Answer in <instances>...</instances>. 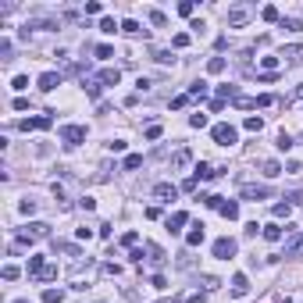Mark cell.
Segmentation results:
<instances>
[{
  "label": "cell",
  "instance_id": "cell-1",
  "mask_svg": "<svg viewBox=\"0 0 303 303\" xmlns=\"http://www.w3.org/2000/svg\"><path fill=\"white\" fill-rule=\"evenodd\" d=\"M61 139H65L68 150H75V146L86 139V125H61Z\"/></svg>",
  "mask_w": 303,
  "mask_h": 303
},
{
  "label": "cell",
  "instance_id": "cell-2",
  "mask_svg": "<svg viewBox=\"0 0 303 303\" xmlns=\"http://www.w3.org/2000/svg\"><path fill=\"white\" fill-rule=\"evenodd\" d=\"M210 253H214L218 261H229V257H236V239H229V236L214 239V246H210Z\"/></svg>",
  "mask_w": 303,
  "mask_h": 303
},
{
  "label": "cell",
  "instance_id": "cell-3",
  "mask_svg": "<svg viewBox=\"0 0 303 303\" xmlns=\"http://www.w3.org/2000/svg\"><path fill=\"white\" fill-rule=\"evenodd\" d=\"M236 139H239L236 125H229V121H221V125H214V143H221V146H232Z\"/></svg>",
  "mask_w": 303,
  "mask_h": 303
},
{
  "label": "cell",
  "instance_id": "cell-4",
  "mask_svg": "<svg viewBox=\"0 0 303 303\" xmlns=\"http://www.w3.org/2000/svg\"><path fill=\"white\" fill-rule=\"evenodd\" d=\"M43 236H50V225H47V221H33V225L22 232V242H33V239H43Z\"/></svg>",
  "mask_w": 303,
  "mask_h": 303
},
{
  "label": "cell",
  "instance_id": "cell-5",
  "mask_svg": "<svg viewBox=\"0 0 303 303\" xmlns=\"http://www.w3.org/2000/svg\"><path fill=\"white\" fill-rule=\"evenodd\" d=\"M154 196H157L161 203H171L175 196H178V186H171V182H157V186H154Z\"/></svg>",
  "mask_w": 303,
  "mask_h": 303
},
{
  "label": "cell",
  "instance_id": "cell-6",
  "mask_svg": "<svg viewBox=\"0 0 303 303\" xmlns=\"http://www.w3.org/2000/svg\"><path fill=\"white\" fill-rule=\"evenodd\" d=\"M278 57L285 61V65H303V47H300V43H293V47H282Z\"/></svg>",
  "mask_w": 303,
  "mask_h": 303
},
{
  "label": "cell",
  "instance_id": "cell-7",
  "mask_svg": "<svg viewBox=\"0 0 303 303\" xmlns=\"http://www.w3.org/2000/svg\"><path fill=\"white\" fill-rule=\"evenodd\" d=\"M50 125H54V118H50V114H39V118H25V121H18V129H25V132H29V129H50Z\"/></svg>",
  "mask_w": 303,
  "mask_h": 303
},
{
  "label": "cell",
  "instance_id": "cell-8",
  "mask_svg": "<svg viewBox=\"0 0 303 303\" xmlns=\"http://www.w3.org/2000/svg\"><path fill=\"white\" fill-rule=\"evenodd\" d=\"M268 196H271L268 186H253V182H250V186H242V200H268Z\"/></svg>",
  "mask_w": 303,
  "mask_h": 303
},
{
  "label": "cell",
  "instance_id": "cell-9",
  "mask_svg": "<svg viewBox=\"0 0 303 303\" xmlns=\"http://www.w3.org/2000/svg\"><path fill=\"white\" fill-rule=\"evenodd\" d=\"M61 86V75L57 71H43L39 75V89H43V93H50V89H57Z\"/></svg>",
  "mask_w": 303,
  "mask_h": 303
},
{
  "label": "cell",
  "instance_id": "cell-10",
  "mask_svg": "<svg viewBox=\"0 0 303 303\" xmlns=\"http://www.w3.org/2000/svg\"><path fill=\"white\" fill-rule=\"evenodd\" d=\"M232 293H236V296H246V293H250V278L242 275V271H239V275H232Z\"/></svg>",
  "mask_w": 303,
  "mask_h": 303
},
{
  "label": "cell",
  "instance_id": "cell-11",
  "mask_svg": "<svg viewBox=\"0 0 303 303\" xmlns=\"http://www.w3.org/2000/svg\"><path fill=\"white\" fill-rule=\"evenodd\" d=\"M182 225H189V214L186 210H175V214L168 218V232H182Z\"/></svg>",
  "mask_w": 303,
  "mask_h": 303
},
{
  "label": "cell",
  "instance_id": "cell-12",
  "mask_svg": "<svg viewBox=\"0 0 303 303\" xmlns=\"http://www.w3.org/2000/svg\"><path fill=\"white\" fill-rule=\"evenodd\" d=\"M97 79H100L103 86H118V82H121V71H118V68H103Z\"/></svg>",
  "mask_w": 303,
  "mask_h": 303
},
{
  "label": "cell",
  "instance_id": "cell-13",
  "mask_svg": "<svg viewBox=\"0 0 303 303\" xmlns=\"http://www.w3.org/2000/svg\"><path fill=\"white\" fill-rule=\"evenodd\" d=\"M33 278H36V282H54V278H57V268H54V264H43Z\"/></svg>",
  "mask_w": 303,
  "mask_h": 303
},
{
  "label": "cell",
  "instance_id": "cell-14",
  "mask_svg": "<svg viewBox=\"0 0 303 303\" xmlns=\"http://www.w3.org/2000/svg\"><path fill=\"white\" fill-rule=\"evenodd\" d=\"M82 89H86V93L93 97V100H100V89H103V82H100V79H82Z\"/></svg>",
  "mask_w": 303,
  "mask_h": 303
},
{
  "label": "cell",
  "instance_id": "cell-15",
  "mask_svg": "<svg viewBox=\"0 0 303 303\" xmlns=\"http://www.w3.org/2000/svg\"><path fill=\"white\" fill-rule=\"evenodd\" d=\"M300 253H303V236H293L285 242V257H300Z\"/></svg>",
  "mask_w": 303,
  "mask_h": 303
},
{
  "label": "cell",
  "instance_id": "cell-16",
  "mask_svg": "<svg viewBox=\"0 0 303 303\" xmlns=\"http://www.w3.org/2000/svg\"><path fill=\"white\" fill-rule=\"evenodd\" d=\"M146 253H150V264H157V268L168 261V257H164V250H161V246H154V242H146Z\"/></svg>",
  "mask_w": 303,
  "mask_h": 303
},
{
  "label": "cell",
  "instance_id": "cell-17",
  "mask_svg": "<svg viewBox=\"0 0 303 303\" xmlns=\"http://www.w3.org/2000/svg\"><path fill=\"white\" fill-rule=\"evenodd\" d=\"M200 242H203V225H196L186 232V246H200Z\"/></svg>",
  "mask_w": 303,
  "mask_h": 303
},
{
  "label": "cell",
  "instance_id": "cell-18",
  "mask_svg": "<svg viewBox=\"0 0 303 303\" xmlns=\"http://www.w3.org/2000/svg\"><path fill=\"white\" fill-rule=\"evenodd\" d=\"M121 33H125V36H143V29H139L135 18H125V22H121Z\"/></svg>",
  "mask_w": 303,
  "mask_h": 303
},
{
  "label": "cell",
  "instance_id": "cell-19",
  "mask_svg": "<svg viewBox=\"0 0 303 303\" xmlns=\"http://www.w3.org/2000/svg\"><path fill=\"white\" fill-rule=\"evenodd\" d=\"M261 168H264V175H268V178H278V175L285 171V168H282V164H278V161H264V164H261Z\"/></svg>",
  "mask_w": 303,
  "mask_h": 303
},
{
  "label": "cell",
  "instance_id": "cell-20",
  "mask_svg": "<svg viewBox=\"0 0 303 303\" xmlns=\"http://www.w3.org/2000/svg\"><path fill=\"white\" fill-rule=\"evenodd\" d=\"M268 242H278L282 239V225H264V232H261Z\"/></svg>",
  "mask_w": 303,
  "mask_h": 303
},
{
  "label": "cell",
  "instance_id": "cell-21",
  "mask_svg": "<svg viewBox=\"0 0 303 303\" xmlns=\"http://www.w3.org/2000/svg\"><path fill=\"white\" fill-rule=\"evenodd\" d=\"M43 303H65V289H43Z\"/></svg>",
  "mask_w": 303,
  "mask_h": 303
},
{
  "label": "cell",
  "instance_id": "cell-22",
  "mask_svg": "<svg viewBox=\"0 0 303 303\" xmlns=\"http://www.w3.org/2000/svg\"><path fill=\"white\" fill-rule=\"evenodd\" d=\"M221 171L218 168H210V164H196V178H218Z\"/></svg>",
  "mask_w": 303,
  "mask_h": 303
},
{
  "label": "cell",
  "instance_id": "cell-23",
  "mask_svg": "<svg viewBox=\"0 0 303 303\" xmlns=\"http://www.w3.org/2000/svg\"><path fill=\"white\" fill-rule=\"evenodd\" d=\"M246 22V7H232L229 11V25H242Z\"/></svg>",
  "mask_w": 303,
  "mask_h": 303
},
{
  "label": "cell",
  "instance_id": "cell-24",
  "mask_svg": "<svg viewBox=\"0 0 303 303\" xmlns=\"http://www.w3.org/2000/svg\"><path fill=\"white\" fill-rule=\"evenodd\" d=\"M242 129H246V132H261V129H264V118H253V114H250L246 121H242Z\"/></svg>",
  "mask_w": 303,
  "mask_h": 303
},
{
  "label": "cell",
  "instance_id": "cell-25",
  "mask_svg": "<svg viewBox=\"0 0 303 303\" xmlns=\"http://www.w3.org/2000/svg\"><path fill=\"white\" fill-rule=\"evenodd\" d=\"M289 210H293V203H289V200H282V203L271 207V214H275V218H289Z\"/></svg>",
  "mask_w": 303,
  "mask_h": 303
},
{
  "label": "cell",
  "instance_id": "cell-26",
  "mask_svg": "<svg viewBox=\"0 0 303 303\" xmlns=\"http://www.w3.org/2000/svg\"><path fill=\"white\" fill-rule=\"evenodd\" d=\"M261 18H264V22H282V14H278V7H275V4H268V7L261 11Z\"/></svg>",
  "mask_w": 303,
  "mask_h": 303
},
{
  "label": "cell",
  "instance_id": "cell-27",
  "mask_svg": "<svg viewBox=\"0 0 303 303\" xmlns=\"http://www.w3.org/2000/svg\"><path fill=\"white\" fill-rule=\"evenodd\" d=\"M207 71H210V75H221V71H225V57H210V61H207Z\"/></svg>",
  "mask_w": 303,
  "mask_h": 303
},
{
  "label": "cell",
  "instance_id": "cell-28",
  "mask_svg": "<svg viewBox=\"0 0 303 303\" xmlns=\"http://www.w3.org/2000/svg\"><path fill=\"white\" fill-rule=\"evenodd\" d=\"M189 157H193L189 150H178V154L171 157V164H175V168H186V164H189Z\"/></svg>",
  "mask_w": 303,
  "mask_h": 303
},
{
  "label": "cell",
  "instance_id": "cell-29",
  "mask_svg": "<svg viewBox=\"0 0 303 303\" xmlns=\"http://www.w3.org/2000/svg\"><path fill=\"white\" fill-rule=\"evenodd\" d=\"M275 146H278V150H293L296 143H293V135H289V132H278V143H275Z\"/></svg>",
  "mask_w": 303,
  "mask_h": 303
},
{
  "label": "cell",
  "instance_id": "cell-30",
  "mask_svg": "<svg viewBox=\"0 0 303 303\" xmlns=\"http://www.w3.org/2000/svg\"><path fill=\"white\" fill-rule=\"evenodd\" d=\"M282 29H289V33H303V22L300 18H282Z\"/></svg>",
  "mask_w": 303,
  "mask_h": 303
},
{
  "label": "cell",
  "instance_id": "cell-31",
  "mask_svg": "<svg viewBox=\"0 0 303 303\" xmlns=\"http://www.w3.org/2000/svg\"><path fill=\"white\" fill-rule=\"evenodd\" d=\"M36 207H39V203H36V200H29V196L18 203V210H22V214H36Z\"/></svg>",
  "mask_w": 303,
  "mask_h": 303
},
{
  "label": "cell",
  "instance_id": "cell-32",
  "mask_svg": "<svg viewBox=\"0 0 303 303\" xmlns=\"http://www.w3.org/2000/svg\"><path fill=\"white\" fill-rule=\"evenodd\" d=\"M18 275H22V271H18V264H4V282H14Z\"/></svg>",
  "mask_w": 303,
  "mask_h": 303
},
{
  "label": "cell",
  "instance_id": "cell-33",
  "mask_svg": "<svg viewBox=\"0 0 303 303\" xmlns=\"http://www.w3.org/2000/svg\"><path fill=\"white\" fill-rule=\"evenodd\" d=\"M154 61H157V65H171V50H154Z\"/></svg>",
  "mask_w": 303,
  "mask_h": 303
},
{
  "label": "cell",
  "instance_id": "cell-34",
  "mask_svg": "<svg viewBox=\"0 0 303 303\" xmlns=\"http://www.w3.org/2000/svg\"><path fill=\"white\" fill-rule=\"evenodd\" d=\"M139 164H143V157H139V154H129V157H125V171H135Z\"/></svg>",
  "mask_w": 303,
  "mask_h": 303
},
{
  "label": "cell",
  "instance_id": "cell-35",
  "mask_svg": "<svg viewBox=\"0 0 303 303\" xmlns=\"http://www.w3.org/2000/svg\"><path fill=\"white\" fill-rule=\"evenodd\" d=\"M189 125H193V129H203V125H207V114H200V111L189 114Z\"/></svg>",
  "mask_w": 303,
  "mask_h": 303
},
{
  "label": "cell",
  "instance_id": "cell-36",
  "mask_svg": "<svg viewBox=\"0 0 303 303\" xmlns=\"http://www.w3.org/2000/svg\"><path fill=\"white\" fill-rule=\"evenodd\" d=\"M189 43H193V39H189V33H178V36L171 39V47H178V50H182V47H189Z\"/></svg>",
  "mask_w": 303,
  "mask_h": 303
},
{
  "label": "cell",
  "instance_id": "cell-37",
  "mask_svg": "<svg viewBox=\"0 0 303 303\" xmlns=\"http://www.w3.org/2000/svg\"><path fill=\"white\" fill-rule=\"evenodd\" d=\"M203 93H207V82H203V79L189 86V97H203Z\"/></svg>",
  "mask_w": 303,
  "mask_h": 303
},
{
  "label": "cell",
  "instance_id": "cell-38",
  "mask_svg": "<svg viewBox=\"0 0 303 303\" xmlns=\"http://www.w3.org/2000/svg\"><path fill=\"white\" fill-rule=\"evenodd\" d=\"M11 89H18V93H22V89H29V79H25V75H14V79H11Z\"/></svg>",
  "mask_w": 303,
  "mask_h": 303
},
{
  "label": "cell",
  "instance_id": "cell-39",
  "mask_svg": "<svg viewBox=\"0 0 303 303\" xmlns=\"http://www.w3.org/2000/svg\"><path fill=\"white\" fill-rule=\"evenodd\" d=\"M150 22H154V25H168V14H164V11H150Z\"/></svg>",
  "mask_w": 303,
  "mask_h": 303
},
{
  "label": "cell",
  "instance_id": "cell-40",
  "mask_svg": "<svg viewBox=\"0 0 303 303\" xmlns=\"http://www.w3.org/2000/svg\"><path fill=\"white\" fill-rule=\"evenodd\" d=\"M135 242H139V232H125V236H121V246H135Z\"/></svg>",
  "mask_w": 303,
  "mask_h": 303
},
{
  "label": "cell",
  "instance_id": "cell-41",
  "mask_svg": "<svg viewBox=\"0 0 303 303\" xmlns=\"http://www.w3.org/2000/svg\"><path fill=\"white\" fill-rule=\"evenodd\" d=\"M218 285H221V282H218L214 275H203V289H207V293H214V289H218Z\"/></svg>",
  "mask_w": 303,
  "mask_h": 303
},
{
  "label": "cell",
  "instance_id": "cell-42",
  "mask_svg": "<svg viewBox=\"0 0 303 303\" xmlns=\"http://www.w3.org/2000/svg\"><path fill=\"white\" fill-rule=\"evenodd\" d=\"M114 29H121V25H114V18H100V33H114Z\"/></svg>",
  "mask_w": 303,
  "mask_h": 303
},
{
  "label": "cell",
  "instance_id": "cell-43",
  "mask_svg": "<svg viewBox=\"0 0 303 303\" xmlns=\"http://www.w3.org/2000/svg\"><path fill=\"white\" fill-rule=\"evenodd\" d=\"M229 97H236V89L232 86H218V100H229Z\"/></svg>",
  "mask_w": 303,
  "mask_h": 303
},
{
  "label": "cell",
  "instance_id": "cell-44",
  "mask_svg": "<svg viewBox=\"0 0 303 303\" xmlns=\"http://www.w3.org/2000/svg\"><path fill=\"white\" fill-rule=\"evenodd\" d=\"M97 57H103V61H107V57H114V50L107 47V43H100V47H97Z\"/></svg>",
  "mask_w": 303,
  "mask_h": 303
},
{
  "label": "cell",
  "instance_id": "cell-45",
  "mask_svg": "<svg viewBox=\"0 0 303 303\" xmlns=\"http://www.w3.org/2000/svg\"><path fill=\"white\" fill-rule=\"evenodd\" d=\"M271 103H275V97H271V93H264V97H257V107H271Z\"/></svg>",
  "mask_w": 303,
  "mask_h": 303
},
{
  "label": "cell",
  "instance_id": "cell-46",
  "mask_svg": "<svg viewBox=\"0 0 303 303\" xmlns=\"http://www.w3.org/2000/svg\"><path fill=\"white\" fill-rule=\"evenodd\" d=\"M178 14H186V18H189V14H193V0H182V4H178Z\"/></svg>",
  "mask_w": 303,
  "mask_h": 303
},
{
  "label": "cell",
  "instance_id": "cell-47",
  "mask_svg": "<svg viewBox=\"0 0 303 303\" xmlns=\"http://www.w3.org/2000/svg\"><path fill=\"white\" fill-rule=\"evenodd\" d=\"M242 232H246V236H257V232H264V225H257V221H250V225H246V229H242Z\"/></svg>",
  "mask_w": 303,
  "mask_h": 303
},
{
  "label": "cell",
  "instance_id": "cell-48",
  "mask_svg": "<svg viewBox=\"0 0 303 303\" xmlns=\"http://www.w3.org/2000/svg\"><path fill=\"white\" fill-rule=\"evenodd\" d=\"M146 139H161V125H150L146 129Z\"/></svg>",
  "mask_w": 303,
  "mask_h": 303
},
{
  "label": "cell",
  "instance_id": "cell-49",
  "mask_svg": "<svg viewBox=\"0 0 303 303\" xmlns=\"http://www.w3.org/2000/svg\"><path fill=\"white\" fill-rule=\"evenodd\" d=\"M150 282H154V289H168V282H164V275H154Z\"/></svg>",
  "mask_w": 303,
  "mask_h": 303
},
{
  "label": "cell",
  "instance_id": "cell-50",
  "mask_svg": "<svg viewBox=\"0 0 303 303\" xmlns=\"http://www.w3.org/2000/svg\"><path fill=\"white\" fill-rule=\"evenodd\" d=\"M100 11H103V7L97 4V0H89V4H86V14H100Z\"/></svg>",
  "mask_w": 303,
  "mask_h": 303
},
{
  "label": "cell",
  "instance_id": "cell-51",
  "mask_svg": "<svg viewBox=\"0 0 303 303\" xmlns=\"http://www.w3.org/2000/svg\"><path fill=\"white\" fill-rule=\"evenodd\" d=\"M79 207H82V210H93V207H97V200H89V196H82V200H79Z\"/></svg>",
  "mask_w": 303,
  "mask_h": 303
},
{
  "label": "cell",
  "instance_id": "cell-52",
  "mask_svg": "<svg viewBox=\"0 0 303 303\" xmlns=\"http://www.w3.org/2000/svg\"><path fill=\"white\" fill-rule=\"evenodd\" d=\"M189 303H207V293H193V296H189Z\"/></svg>",
  "mask_w": 303,
  "mask_h": 303
},
{
  "label": "cell",
  "instance_id": "cell-53",
  "mask_svg": "<svg viewBox=\"0 0 303 303\" xmlns=\"http://www.w3.org/2000/svg\"><path fill=\"white\" fill-rule=\"evenodd\" d=\"M285 200H289V203H303V193H289Z\"/></svg>",
  "mask_w": 303,
  "mask_h": 303
},
{
  "label": "cell",
  "instance_id": "cell-54",
  "mask_svg": "<svg viewBox=\"0 0 303 303\" xmlns=\"http://www.w3.org/2000/svg\"><path fill=\"white\" fill-rule=\"evenodd\" d=\"M278 303H293V300H289V296H282V300H278Z\"/></svg>",
  "mask_w": 303,
  "mask_h": 303
},
{
  "label": "cell",
  "instance_id": "cell-55",
  "mask_svg": "<svg viewBox=\"0 0 303 303\" xmlns=\"http://www.w3.org/2000/svg\"><path fill=\"white\" fill-rule=\"evenodd\" d=\"M296 93H300V97H303V86H300V89H296Z\"/></svg>",
  "mask_w": 303,
  "mask_h": 303
},
{
  "label": "cell",
  "instance_id": "cell-56",
  "mask_svg": "<svg viewBox=\"0 0 303 303\" xmlns=\"http://www.w3.org/2000/svg\"><path fill=\"white\" fill-rule=\"evenodd\" d=\"M14 303H29V300H14Z\"/></svg>",
  "mask_w": 303,
  "mask_h": 303
}]
</instances>
